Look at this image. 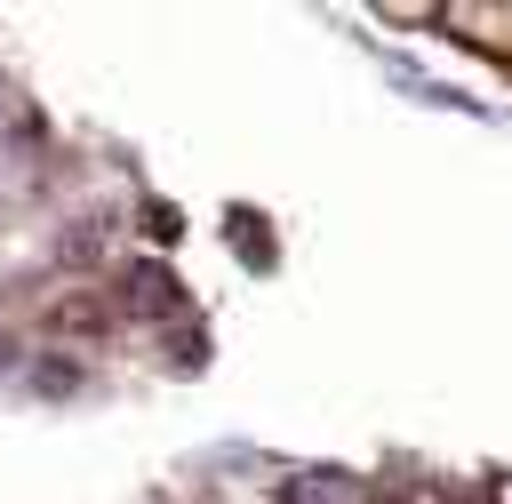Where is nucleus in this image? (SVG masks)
<instances>
[{
	"instance_id": "obj_1",
	"label": "nucleus",
	"mask_w": 512,
	"mask_h": 504,
	"mask_svg": "<svg viewBox=\"0 0 512 504\" xmlns=\"http://www.w3.org/2000/svg\"><path fill=\"white\" fill-rule=\"evenodd\" d=\"M288 504H360V480H344V472H304V480L288 488Z\"/></svg>"
}]
</instances>
